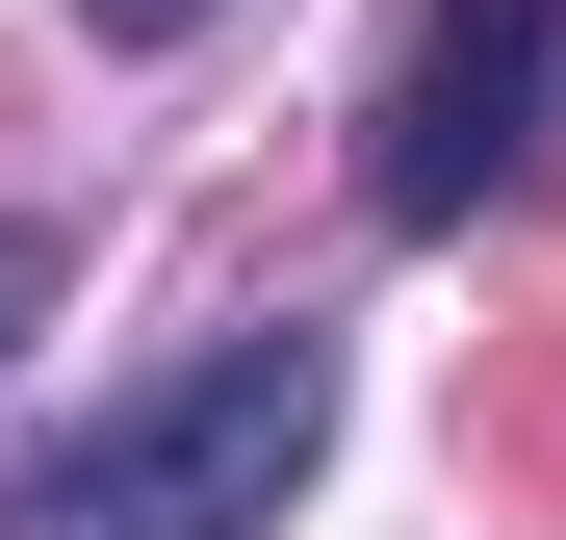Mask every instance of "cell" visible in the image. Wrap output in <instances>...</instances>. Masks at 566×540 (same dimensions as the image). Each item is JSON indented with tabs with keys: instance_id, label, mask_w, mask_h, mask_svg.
Listing matches in <instances>:
<instances>
[{
	"instance_id": "6da1fadb",
	"label": "cell",
	"mask_w": 566,
	"mask_h": 540,
	"mask_svg": "<svg viewBox=\"0 0 566 540\" xmlns=\"http://www.w3.org/2000/svg\"><path fill=\"white\" fill-rule=\"evenodd\" d=\"M335 464V335H207L155 360V387H104L77 437H27L0 464V540H283V489Z\"/></svg>"
},
{
	"instance_id": "7a4b0ae2",
	"label": "cell",
	"mask_w": 566,
	"mask_h": 540,
	"mask_svg": "<svg viewBox=\"0 0 566 540\" xmlns=\"http://www.w3.org/2000/svg\"><path fill=\"white\" fill-rule=\"evenodd\" d=\"M541 104H566V0H438L387 129H360V207L387 232H463L490 180H541Z\"/></svg>"
},
{
	"instance_id": "3957f363",
	"label": "cell",
	"mask_w": 566,
	"mask_h": 540,
	"mask_svg": "<svg viewBox=\"0 0 566 540\" xmlns=\"http://www.w3.org/2000/svg\"><path fill=\"white\" fill-rule=\"evenodd\" d=\"M52 284H77V232H52V207H0V335H27Z\"/></svg>"
},
{
	"instance_id": "277c9868",
	"label": "cell",
	"mask_w": 566,
	"mask_h": 540,
	"mask_svg": "<svg viewBox=\"0 0 566 540\" xmlns=\"http://www.w3.org/2000/svg\"><path fill=\"white\" fill-rule=\"evenodd\" d=\"M77 27H104V52H180V27H232V0H77Z\"/></svg>"
}]
</instances>
